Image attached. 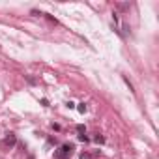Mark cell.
I'll use <instances>...</instances> for the list:
<instances>
[{"mask_svg":"<svg viewBox=\"0 0 159 159\" xmlns=\"http://www.w3.org/2000/svg\"><path fill=\"white\" fill-rule=\"evenodd\" d=\"M77 133H79V135H86V127H84L83 124H79V125H77Z\"/></svg>","mask_w":159,"mask_h":159,"instance_id":"3","label":"cell"},{"mask_svg":"<svg viewBox=\"0 0 159 159\" xmlns=\"http://www.w3.org/2000/svg\"><path fill=\"white\" fill-rule=\"evenodd\" d=\"M118 8H120V10H127V8H129V4H118Z\"/></svg>","mask_w":159,"mask_h":159,"instance_id":"10","label":"cell"},{"mask_svg":"<svg viewBox=\"0 0 159 159\" xmlns=\"http://www.w3.org/2000/svg\"><path fill=\"white\" fill-rule=\"evenodd\" d=\"M94 140H96V142H98V144H103V142H105V137H103V135H99V133H98V135H96V137H94Z\"/></svg>","mask_w":159,"mask_h":159,"instance_id":"4","label":"cell"},{"mask_svg":"<svg viewBox=\"0 0 159 159\" xmlns=\"http://www.w3.org/2000/svg\"><path fill=\"white\" fill-rule=\"evenodd\" d=\"M124 83H125V84L129 86V90H131V92H135V90H133V84L129 83V79H127V77H124Z\"/></svg>","mask_w":159,"mask_h":159,"instance_id":"7","label":"cell"},{"mask_svg":"<svg viewBox=\"0 0 159 159\" xmlns=\"http://www.w3.org/2000/svg\"><path fill=\"white\" fill-rule=\"evenodd\" d=\"M79 140H81V142H88V137L86 135H79Z\"/></svg>","mask_w":159,"mask_h":159,"instance_id":"8","label":"cell"},{"mask_svg":"<svg viewBox=\"0 0 159 159\" xmlns=\"http://www.w3.org/2000/svg\"><path fill=\"white\" fill-rule=\"evenodd\" d=\"M56 159H69V155H62V153L56 152Z\"/></svg>","mask_w":159,"mask_h":159,"instance_id":"9","label":"cell"},{"mask_svg":"<svg viewBox=\"0 0 159 159\" xmlns=\"http://www.w3.org/2000/svg\"><path fill=\"white\" fill-rule=\"evenodd\" d=\"M15 144H17V137H15L13 133H8L6 139L2 140V144H0V146H2V148H13Z\"/></svg>","mask_w":159,"mask_h":159,"instance_id":"1","label":"cell"},{"mask_svg":"<svg viewBox=\"0 0 159 159\" xmlns=\"http://www.w3.org/2000/svg\"><path fill=\"white\" fill-rule=\"evenodd\" d=\"M73 150H75V146H73L71 142H66V144H62V148L58 150V153H62V155H71Z\"/></svg>","mask_w":159,"mask_h":159,"instance_id":"2","label":"cell"},{"mask_svg":"<svg viewBox=\"0 0 159 159\" xmlns=\"http://www.w3.org/2000/svg\"><path fill=\"white\" fill-rule=\"evenodd\" d=\"M77 111H79V112H81V114H84V112H86V105H84V103H79V107H77Z\"/></svg>","mask_w":159,"mask_h":159,"instance_id":"5","label":"cell"},{"mask_svg":"<svg viewBox=\"0 0 159 159\" xmlns=\"http://www.w3.org/2000/svg\"><path fill=\"white\" fill-rule=\"evenodd\" d=\"M79 159H92V155H90L88 152H83L81 155H79Z\"/></svg>","mask_w":159,"mask_h":159,"instance_id":"6","label":"cell"}]
</instances>
